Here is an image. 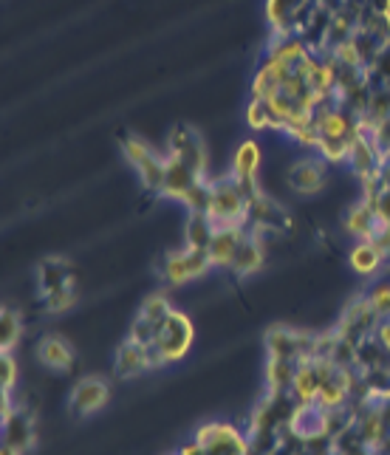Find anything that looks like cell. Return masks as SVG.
<instances>
[{
  "mask_svg": "<svg viewBox=\"0 0 390 455\" xmlns=\"http://www.w3.org/2000/svg\"><path fill=\"white\" fill-rule=\"evenodd\" d=\"M212 193H210V210L215 229L224 227H241L246 224V210H249V193L227 172L221 179H210Z\"/></svg>",
  "mask_w": 390,
  "mask_h": 455,
  "instance_id": "1",
  "label": "cell"
},
{
  "mask_svg": "<svg viewBox=\"0 0 390 455\" xmlns=\"http://www.w3.org/2000/svg\"><path fill=\"white\" fill-rule=\"evenodd\" d=\"M246 224L260 241L269 243L272 238H283L286 232L294 229V218L277 198H272V196H267L260 190L258 196L249 198Z\"/></svg>",
  "mask_w": 390,
  "mask_h": 455,
  "instance_id": "2",
  "label": "cell"
},
{
  "mask_svg": "<svg viewBox=\"0 0 390 455\" xmlns=\"http://www.w3.org/2000/svg\"><path fill=\"white\" fill-rule=\"evenodd\" d=\"M122 153L128 164L136 170L139 181L145 184V190L153 196H162V184H164V167H167V153L159 156L145 139L139 136H124L122 139Z\"/></svg>",
  "mask_w": 390,
  "mask_h": 455,
  "instance_id": "3",
  "label": "cell"
},
{
  "mask_svg": "<svg viewBox=\"0 0 390 455\" xmlns=\"http://www.w3.org/2000/svg\"><path fill=\"white\" fill-rule=\"evenodd\" d=\"M167 156L184 162L193 172H198L201 179H210V153H207V142L201 139V133L190 124H176L167 136Z\"/></svg>",
  "mask_w": 390,
  "mask_h": 455,
  "instance_id": "4",
  "label": "cell"
},
{
  "mask_svg": "<svg viewBox=\"0 0 390 455\" xmlns=\"http://www.w3.org/2000/svg\"><path fill=\"white\" fill-rule=\"evenodd\" d=\"M193 337H195V328H193V320L187 317L184 311L173 308V314L159 325V334H155V345H159V351L164 354L167 365L170 363H181L187 356V351L193 348Z\"/></svg>",
  "mask_w": 390,
  "mask_h": 455,
  "instance_id": "5",
  "label": "cell"
},
{
  "mask_svg": "<svg viewBox=\"0 0 390 455\" xmlns=\"http://www.w3.org/2000/svg\"><path fill=\"white\" fill-rule=\"evenodd\" d=\"M286 184L294 196H303V198L317 196L325 190V184H329V164H325L317 153H306L289 167Z\"/></svg>",
  "mask_w": 390,
  "mask_h": 455,
  "instance_id": "6",
  "label": "cell"
},
{
  "mask_svg": "<svg viewBox=\"0 0 390 455\" xmlns=\"http://www.w3.org/2000/svg\"><path fill=\"white\" fill-rule=\"evenodd\" d=\"M107 399H111V385H107V379H102L97 373H88L83 379L74 382L68 394V411L76 419H88L93 413H99L107 404Z\"/></svg>",
  "mask_w": 390,
  "mask_h": 455,
  "instance_id": "7",
  "label": "cell"
},
{
  "mask_svg": "<svg viewBox=\"0 0 390 455\" xmlns=\"http://www.w3.org/2000/svg\"><path fill=\"white\" fill-rule=\"evenodd\" d=\"M260 164H263V150L255 139H243V142L232 153V164H229V176L241 181V187L249 193V198L260 193Z\"/></svg>",
  "mask_w": 390,
  "mask_h": 455,
  "instance_id": "8",
  "label": "cell"
},
{
  "mask_svg": "<svg viewBox=\"0 0 390 455\" xmlns=\"http://www.w3.org/2000/svg\"><path fill=\"white\" fill-rule=\"evenodd\" d=\"M339 227L354 241H370L373 235L379 232L382 221H379V215H377V207H373L370 201L356 198L354 204H348L346 212H342Z\"/></svg>",
  "mask_w": 390,
  "mask_h": 455,
  "instance_id": "9",
  "label": "cell"
},
{
  "mask_svg": "<svg viewBox=\"0 0 390 455\" xmlns=\"http://www.w3.org/2000/svg\"><path fill=\"white\" fill-rule=\"evenodd\" d=\"M249 232H252V229H249V224L215 229L212 241H210V249H207L212 269H224V272H229V266H232V260H235L241 243L249 238Z\"/></svg>",
  "mask_w": 390,
  "mask_h": 455,
  "instance_id": "10",
  "label": "cell"
},
{
  "mask_svg": "<svg viewBox=\"0 0 390 455\" xmlns=\"http://www.w3.org/2000/svg\"><path fill=\"white\" fill-rule=\"evenodd\" d=\"M291 74H294V68L286 66V62L263 57L260 68L252 76V85H249V93H252V100H272L275 93H280V88L286 85Z\"/></svg>",
  "mask_w": 390,
  "mask_h": 455,
  "instance_id": "11",
  "label": "cell"
},
{
  "mask_svg": "<svg viewBox=\"0 0 390 455\" xmlns=\"http://www.w3.org/2000/svg\"><path fill=\"white\" fill-rule=\"evenodd\" d=\"M35 356L43 368H49L54 373H71L74 371V348L66 337H57V334H45L40 337Z\"/></svg>",
  "mask_w": 390,
  "mask_h": 455,
  "instance_id": "12",
  "label": "cell"
},
{
  "mask_svg": "<svg viewBox=\"0 0 390 455\" xmlns=\"http://www.w3.org/2000/svg\"><path fill=\"white\" fill-rule=\"evenodd\" d=\"M348 266L354 275H360L365 280H377L387 266V258L373 241H354L348 249Z\"/></svg>",
  "mask_w": 390,
  "mask_h": 455,
  "instance_id": "13",
  "label": "cell"
},
{
  "mask_svg": "<svg viewBox=\"0 0 390 455\" xmlns=\"http://www.w3.org/2000/svg\"><path fill=\"white\" fill-rule=\"evenodd\" d=\"M0 425H4V444H12L23 452H28L31 447H35V411L18 404L14 407V413L0 421Z\"/></svg>",
  "mask_w": 390,
  "mask_h": 455,
  "instance_id": "14",
  "label": "cell"
},
{
  "mask_svg": "<svg viewBox=\"0 0 390 455\" xmlns=\"http://www.w3.org/2000/svg\"><path fill=\"white\" fill-rule=\"evenodd\" d=\"M201 181L198 172H193L184 162L173 159V156H167V167H164V184H162V198H170V201H184V196L193 190V187Z\"/></svg>",
  "mask_w": 390,
  "mask_h": 455,
  "instance_id": "15",
  "label": "cell"
},
{
  "mask_svg": "<svg viewBox=\"0 0 390 455\" xmlns=\"http://www.w3.org/2000/svg\"><path fill=\"white\" fill-rule=\"evenodd\" d=\"M35 280H37L40 297H45V294H52L57 289L74 286V272H71L68 260H62V258H45V260L37 263Z\"/></svg>",
  "mask_w": 390,
  "mask_h": 455,
  "instance_id": "16",
  "label": "cell"
},
{
  "mask_svg": "<svg viewBox=\"0 0 390 455\" xmlns=\"http://www.w3.org/2000/svg\"><path fill=\"white\" fill-rule=\"evenodd\" d=\"M263 260H267V241H260L255 232H249V238L241 243L235 260L229 266V275L235 277H252L260 272Z\"/></svg>",
  "mask_w": 390,
  "mask_h": 455,
  "instance_id": "17",
  "label": "cell"
},
{
  "mask_svg": "<svg viewBox=\"0 0 390 455\" xmlns=\"http://www.w3.org/2000/svg\"><path fill=\"white\" fill-rule=\"evenodd\" d=\"M159 277L170 289H179V286H187L193 283V266H190V252L184 249H173V252H167L159 263Z\"/></svg>",
  "mask_w": 390,
  "mask_h": 455,
  "instance_id": "18",
  "label": "cell"
},
{
  "mask_svg": "<svg viewBox=\"0 0 390 455\" xmlns=\"http://www.w3.org/2000/svg\"><path fill=\"white\" fill-rule=\"evenodd\" d=\"M303 4L306 0H267L263 4V18H267L272 35H294V14Z\"/></svg>",
  "mask_w": 390,
  "mask_h": 455,
  "instance_id": "19",
  "label": "cell"
},
{
  "mask_svg": "<svg viewBox=\"0 0 390 455\" xmlns=\"http://www.w3.org/2000/svg\"><path fill=\"white\" fill-rule=\"evenodd\" d=\"M114 371L119 379H136V376L147 373V359H145L142 345L124 339L114 354Z\"/></svg>",
  "mask_w": 390,
  "mask_h": 455,
  "instance_id": "20",
  "label": "cell"
},
{
  "mask_svg": "<svg viewBox=\"0 0 390 455\" xmlns=\"http://www.w3.org/2000/svg\"><path fill=\"white\" fill-rule=\"evenodd\" d=\"M246 124L252 131H277V133L286 131V122L280 119V114L272 108V102L269 100H252V97H249V105H246Z\"/></svg>",
  "mask_w": 390,
  "mask_h": 455,
  "instance_id": "21",
  "label": "cell"
},
{
  "mask_svg": "<svg viewBox=\"0 0 390 455\" xmlns=\"http://www.w3.org/2000/svg\"><path fill=\"white\" fill-rule=\"evenodd\" d=\"M212 235H215L212 218L207 212H190V218H187V227H184V246L207 252Z\"/></svg>",
  "mask_w": 390,
  "mask_h": 455,
  "instance_id": "22",
  "label": "cell"
},
{
  "mask_svg": "<svg viewBox=\"0 0 390 455\" xmlns=\"http://www.w3.org/2000/svg\"><path fill=\"white\" fill-rule=\"evenodd\" d=\"M351 142H354V136H320L314 153L329 167H339V164H348Z\"/></svg>",
  "mask_w": 390,
  "mask_h": 455,
  "instance_id": "23",
  "label": "cell"
},
{
  "mask_svg": "<svg viewBox=\"0 0 390 455\" xmlns=\"http://www.w3.org/2000/svg\"><path fill=\"white\" fill-rule=\"evenodd\" d=\"M23 339V320L20 314L4 306V314H0V354H14V348Z\"/></svg>",
  "mask_w": 390,
  "mask_h": 455,
  "instance_id": "24",
  "label": "cell"
},
{
  "mask_svg": "<svg viewBox=\"0 0 390 455\" xmlns=\"http://www.w3.org/2000/svg\"><path fill=\"white\" fill-rule=\"evenodd\" d=\"M170 314H173V303H170V297L155 291V294H147L142 306H139V317H145L147 323H153L155 328H159Z\"/></svg>",
  "mask_w": 390,
  "mask_h": 455,
  "instance_id": "25",
  "label": "cell"
},
{
  "mask_svg": "<svg viewBox=\"0 0 390 455\" xmlns=\"http://www.w3.org/2000/svg\"><path fill=\"white\" fill-rule=\"evenodd\" d=\"M43 306L49 314H66L76 306V289L74 286H66V289H57L52 294L43 297Z\"/></svg>",
  "mask_w": 390,
  "mask_h": 455,
  "instance_id": "26",
  "label": "cell"
},
{
  "mask_svg": "<svg viewBox=\"0 0 390 455\" xmlns=\"http://www.w3.org/2000/svg\"><path fill=\"white\" fill-rule=\"evenodd\" d=\"M155 334H159V328H155L153 323H147L145 317H133L131 328H128V339L136 342V345H142V348H147V345L155 342Z\"/></svg>",
  "mask_w": 390,
  "mask_h": 455,
  "instance_id": "27",
  "label": "cell"
},
{
  "mask_svg": "<svg viewBox=\"0 0 390 455\" xmlns=\"http://www.w3.org/2000/svg\"><path fill=\"white\" fill-rule=\"evenodd\" d=\"M14 385H18V359L14 354H0V390L14 394Z\"/></svg>",
  "mask_w": 390,
  "mask_h": 455,
  "instance_id": "28",
  "label": "cell"
},
{
  "mask_svg": "<svg viewBox=\"0 0 390 455\" xmlns=\"http://www.w3.org/2000/svg\"><path fill=\"white\" fill-rule=\"evenodd\" d=\"M373 139H377V145L382 148V153L390 156V119L379 122L377 128H373Z\"/></svg>",
  "mask_w": 390,
  "mask_h": 455,
  "instance_id": "29",
  "label": "cell"
},
{
  "mask_svg": "<svg viewBox=\"0 0 390 455\" xmlns=\"http://www.w3.org/2000/svg\"><path fill=\"white\" fill-rule=\"evenodd\" d=\"M373 207H377V215L382 224H390V190H385L377 201H373Z\"/></svg>",
  "mask_w": 390,
  "mask_h": 455,
  "instance_id": "30",
  "label": "cell"
},
{
  "mask_svg": "<svg viewBox=\"0 0 390 455\" xmlns=\"http://www.w3.org/2000/svg\"><path fill=\"white\" fill-rule=\"evenodd\" d=\"M373 339H377L385 351H390V317L379 320V325H377V334H373Z\"/></svg>",
  "mask_w": 390,
  "mask_h": 455,
  "instance_id": "31",
  "label": "cell"
},
{
  "mask_svg": "<svg viewBox=\"0 0 390 455\" xmlns=\"http://www.w3.org/2000/svg\"><path fill=\"white\" fill-rule=\"evenodd\" d=\"M365 6L377 14H390V0H365Z\"/></svg>",
  "mask_w": 390,
  "mask_h": 455,
  "instance_id": "32",
  "label": "cell"
},
{
  "mask_svg": "<svg viewBox=\"0 0 390 455\" xmlns=\"http://www.w3.org/2000/svg\"><path fill=\"white\" fill-rule=\"evenodd\" d=\"M379 179H382V184H385V190H390V156L382 162V167H379Z\"/></svg>",
  "mask_w": 390,
  "mask_h": 455,
  "instance_id": "33",
  "label": "cell"
},
{
  "mask_svg": "<svg viewBox=\"0 0 390 455\" xmlns=\"http://www.w3.org/2000/svg\"><path fill=\"white\" fill-rule=\"evenodd\" d=\"M0 455H26V452L18 450V447H12V444H4V447H0Z\"/></svg>",
  "mask_w": 390,
  "mask_h": 455,
  "instance_id": "34",
  "label": "cell"
},
{
  "mask_svg": "<svg viewBox=\"0 0 390 455\" xmlns=\"http://www.w3.org/2000/svg\"><path fill=\"white\" fill-rule=\"evenodd\" d=\"M170 455H176V452H170Z\"/></svg>",
  "mask_w": 390,
  "mask_h": 455,
  "instance_id": "35",
  "label": "cell"
}]
</instances>
